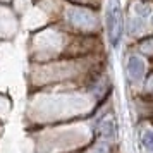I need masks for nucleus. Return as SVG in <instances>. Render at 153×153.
Segmentation results:
<instances>
[{"label": "nucleus", "mask_w": 153, "mask_h": 153, "mask_svg": "<svg viewBox=\"0 0 153 153\" xmlns=\"http://www.w3.org/2000/svg\"><path fill=\"white\" fill-rule=\"evenodd\" d=\"M67 19L71 22H74L76 26H81V28H93L97 24V19L93 17V14L84 10V9H69Z\"/></svg>", "instance_id": "obj_2"}, {"label": "nucleus", "mask_w": 153, "mask_h": 153, "mask_svg": "<svg viewBox=\"0 0 153 153\" xmlns=\"http://www.w3.org/2000/svg\"><path fill=\"white\" fill-rule=\"evenodd\" d=\"M107 35L114 47H117L122 36V9L120 0H108L107 2Z\"/></svg>", "instance_id": "obj_1"}, {"label": "nucleus", "mask_w": 153, "mask_h": 153, "mask_svg": "<svg viewBox=\"0 0 153 153\" xmlns=\"http://www.w3.org/2000/svg\"><path fill=\"white\" fill-rule=\"evenodd\" d=\"M145 72H146L145 60L138 55L129 57V60H127V74H129V79L132 83H139L145 77Z\"/></svg>", "instance_id": "obj_3"}, {"label": "nucleus", "mask_w": 153, "mask_h": 153, "mask_svg": "<svg viewBox=\"0 0 153 153\" xmlns=\"http://www.w3.org/2000/svg\"><path fill=\"white\" fill-rule=\"evenodd\" d=\"M100 136H102L100 139H103L107 143H110V141L115 139V124H114L112 119H107L103 124H102V127H100Z\"/></svg>", "instance_id": "obj_4"}, {"label": "nucleus", "mask_w": 153, "mask_h": 153, "mask_svg": "<svg viewBox=\"0 0 153 153\" xmlns=\"http://www.w3.org/2000/svg\"><path fill=\"white\" fill-rule=\"evenodd\" d=\"M141 143L148 153H153V129H145L141 134Z\"/></svg>", "instance_id": "obj_5"}]
</instances>
